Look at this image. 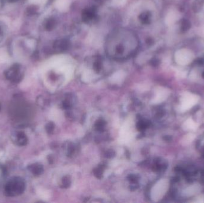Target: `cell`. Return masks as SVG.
<instances>
[{"label": "cell", "instance_id": "1", "mask_svg": "<svg viewBox=\"0 0 204 203\" xmlns=\"http://www.w3.org/2000/svg\"><path fill=\"white\" fill-rule=\"evenodd\" d=\"M139 45V38L133 31L127 28H116L107 37L105 50L110 58L124 60L135 55Z\"/></svg>", "mask_w": 204, "mask_h": 203}, {"label": "cell", "instance_id": "2", "mask_svg": "<svg viewBox=\"0 0 204 203\" xmlns=\"http://www.w3.org/2000/svg\"><path fill=\"white\" fill-rule=\"evenodd\" d=\"M26 189V182L21 177L10 178L4 187V194L9 197H14L23 194Z\"/></svg>", "mask_w": 204, "mask_h": 203}, {"label": "cell", "instance_id": "3", "mask_svg": "<svg viewBox=\"0 0 204 203\" xmlns=\"http://www.w3.org/2000/svg\"><path fill=\"white\" fill-rule=\"evenodd\" d=\"M5 76L13 83H19L23 78V73L21 68L18 65H14L5 73Z\"/></svg>", "mask_w": 204, "mask_h": 203}, {"label": "cell", "instance_id": "4", "mask_svg": "<svg viewBox=\"0 0 204 203\" xmlns=\"http://www.w3.org/2000/svg\"><path fill=\"white\" fill-rule=\"evenodd\" d=\"M12 141L14 144L19 147H23L27 145L28 138L27 135L22 131L14 132L11 137Z\"/></svg>", "mask_w": 204, "mask_h": 203}, {"label": "cell", "instance_id": "5", "mask_svg": "<svg viewBox=\"0 0 204 203\" xmlns=\"http://www.w3.org/2000/svg\"><path fill=\"white\" fill-rule=\"evenodd\" d=\"M27 168H28V170L33 175L35 176L41 175L44 172L43 166L39 163H35L29 165Z\"/></svg>", "mask_w": 204, "mask_h": 203}, {"label": "cell", "instance_id": "6", "mask_svg": "<svg viewBox=\"0 0 204 203\" xmlns=\"http://www.w3.org/2000/svg\"><path fill=\"white\" fill-rule=\"evenodd\" d=\"M96 16V10L93 9H87L85 10L83 14V19L84 21L88 22L94 18Z\"/></svg>", "mask_w": 204, "mask_h": 203}, {"label": "cell", "instance_id": "7", "mask_svg": "<svg viewBox=\"0 0 204 203\" xmlns=\"http://www.w3.org/2000/svg\"><path fill=\"white\" fill-rule=\"evenodd\" d=\"M68 44H69L68 42L66 41V40H63V39L59 40L55 42V44L54 45V47L57 51H62L67 48L68 46H69Z\"/></svg>", "mask_w": 204, "mask_h": 203}, {"label": "cell", "instance_id": "8", "mask_svg": "<svg viewBox=\"0 0 204 203\" xmlns=\"http://www.w3.org/2000/svg\"><path fill=\"white\" fill-rule=\"evenodd\" d=\"M150 125V122L147 120H140L137 124V128L139 130H143L148 128Z\"/></svg>", "mask_w": 204, "mask_h": 203}, {"label": "cell", "instance_id": "9", "mask_svg": "<svg viewBox=\"0 0 204 203\" xmlns=\"http://www.w3.org/2000/svg\"><path fill=\"white\" fill-rule=\"evenodd\" d=\"M204 4V0H195L194 4V10L195 12H198L202 9Z\"/></svg>", "mask_w": 204, "mask_h": 203}, {"label": "cell", "instance_id": "10", "mask_svg": "<svg viewBox=\"0 0 204 203\" xmlns=\"http://www.w3.org/2000/svg\"><path fill=\"white\" fill-rule=\"evenodd\" d=\"M191 25H190V23L189 21H188L187 20H183L181 23V26H180V29L182 32H186L187 30H188L190 28Z\"/></svg>", "mask_w": 204, "mask_h": 203}, {"label": "cell", "instance_id": "11", "mask_svg": "<svg viewBox=\"0 0 204 203\" xmlns=\"http://www.w3.org/2000/svg\"><path fill=\"white\" fill-rule=\"evenodd\" d=\"M150 16L149 13H144L140 16V20L142 23L148 24L150 22Z\"/></svg>", "mask_w": 204, "mask_h": 203}, {"label": "cell", "instance_id": "12", "mask_svg": "<svg viewBox=\"0 0 204 203\" xmlns=\"http://www.w3.org/2000/svg\"><path fill=\"white\" fill-rule=\"evenodd\" d=\"M105 125H106L105 121L102 120V119H99V120H97L96 121V123L95 124V126H96V128L97 129V130L102 132V131L104 130Z\"/></svg>", "mask_w": 204, "mask_h": 203}, {"label": "cell", "instance_id": "13", "mask_svg": "<svg viewBox=\"0 0 204 203\" xmlns=\"http://www.w3.org/2000/svg\"><path fill=\"white\" fill-rule=\"evenodd\" d=\"M93 173L96 177L100 179L102 178V174H103V167L99 166L98 168H96L94 170Z\"/></svg>", "mask_w": 204, "mask_h": 203}, {"label": "cell", "instance_id": "14", "mask_svg": "<svg viewBox=\"0 0 204 203\" xmlns=\"http://www.w3.org/2000/svg\"><path fill=\"white\" fill-rule=\"evenodd\" d=\"M54 129H55V124L53 122L50 121L47 124L46 126V130L47 133H51L53 132Z\"/></svg>", "mask_w": 204, "mask_h": 203}, {"label": "cell", "instance_id": "15", "mask_svg": "<svg viewBox=\"0 0 204 203\" xmlns=\"http://www.w3.org/2000/svg\"><path fill=\"white\" fill-rule=\"evenodd\" d=\"M94 69L96 72H99L102 69V63L99 60H96L94 63Z\"/></svg>", "mask_w": 204, "mask_h": 203}, {"label": "cell", "instance_id": "16", "mask_svg": "<svg viewBox=\"0 0 204 203\" xmlns=\"http://www.w3.org/2000/svg\"><path fill=\"white\" fill-rule=\"evenodd\" d=\"M71 179L68 176H65L62 179V184L64 188H68L71 185Z\"/></svg>", "mask_w": 204, "mask_h": 203}, {"label": "cell", "instance_id": "17", "mask_svg": "<svg viewBox=\"0 0 204 203\" xmlns=\"http://www.w3.org/2000/svg\"><path fill=\"white\" fill-rule=\"evenodd\" d=\"M128 179L131 182L136 183L139 180V176L136 175H130L128 176Z\"/></svg>", "mask_w": 204, "mask_h": 203}, {"label": "cell", "instance_id": "18", "mask_svg": "<svg viewBox=\"0 0 204 203\" xmlns=\"http://www.w3.org/2000/svg\"><path fill=\"white\" fill-rule=\"evenodd\" d=\"M54 25H55V22L54 20H49L47 22L46 25V28L47 29H51L52 28L54 27Z\"/></svg>", "mask_w": 204, "mask_h": 203}, {"label": "cell", "instance_id": "19", "mask_svg": "<svg viewBox=\"0 0 204 203\" xmlns=\"http://www.w3.org/2000/svg\"><path fill=\"white\" fill-rule=\"evenodd\" d=\"M115 155V152L113 150H108L106 152L105 154V157L106 158H112V157H114Z\"/></svg>", "mask_w": 204, "mask_h": 203}, {"label": "cell", "instance_id": "20", "mask_svg": "<svg viewBox=\"0 0 204 203\" xmlns=\"http://www.w3.org/2000/svg\"><path fill=\"white\" fill-rule=\"evenodd\" d=\"M63 107L65 109H68L71 107V104L67 100H66L63 102Z\"/></svg>", "mask_w": 204, "mask_h": 203}, {"label": "cell", "instance_id": "21", "mask_svg": "<svg viewBox=\"0 0 204 203\" xmlns=\"http://www.w3.org/2000/svg\"><path fill=\"white\" fill-rule=\"evenodd\" d=\"M75 148L74 145H71L69 148H68V151H69V153L72 154L74 152Z\"/></svg>", "mask_w": 204, "mask_h": 203}, {"label": "cell", "instance_id": "22", "mask_svg": "<svg viewBox=\"0 0 204 203\" xmlns=\"http://www.w3.org/2000/svg\"><path fill=\"white\" fill-rule=\"evenodd\" d=\"M1 104L0 103V111H1Z\"/></svg>", "mask_w": 204, "mask_h": 203}]
</instances>
